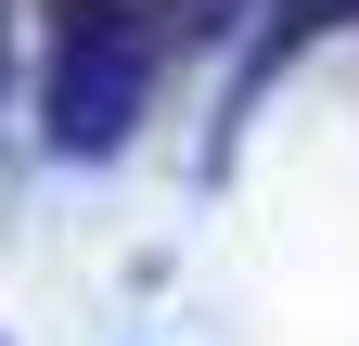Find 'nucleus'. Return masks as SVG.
I'll list each match as a JSON object with an SVG mask.
<instances>
[{"instance_id":"obj_2","label":"nucleus","mask_w":359,"mask_h":346,"mask_svg":"<svg viewBox=\"0 0 359 346\" xmlns=\"http://www.w3.org/2000/svg\"><path fill=\"white\" fill-rule=\"evenodd\" d=\"M334 26H359V0H283V13H269V52H308V39H334Z\"/></svg>"},{"instance_id":"obj_4","label":"nucleus","mask_w":359,"mask_h":346,"mask_svg":"<svg viewBox=\"0 0 359 346\" xmlns=\"http://www.w3.org/2000/svg\"><path fill=\"white\" fill-rule=\"evenodd\" d=\"M0 64H13V39H0Z\"/></svg>"},{"instance_id":"obj_1","label":"nucleus","mask_w":359,"mask_h":346,"mask_svg":"<svg viewBox=\"0 0 359 346\" xmlns=\"http://www.w3.org/2000/svg\"><path fill=\"white\" fill-rule=\"evenodd\" d=\"M142 90H154V26H142V0H52V141H65V154L128 141Z\"/></svg>"},{"instance_id":"obj_3","label":"nucleus","mask_w":359,"mask_h":346,"mask_svg":"<svg viewBox=\"0 0 359 346\" xmlns=\"http://www.w3.org/2000/svg\"><path fill=\"white\" fill-rule=\"evenodd\" d=\"M154 13H167V39H218V26L244 13V0H154Z\"/></svg>"}]
</instances>
